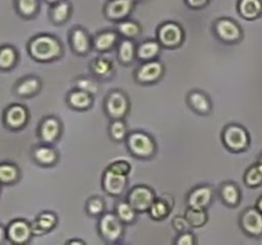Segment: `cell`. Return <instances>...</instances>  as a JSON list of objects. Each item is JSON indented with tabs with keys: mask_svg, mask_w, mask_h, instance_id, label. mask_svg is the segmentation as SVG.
Listing matches in <instances>:
<instances>
[{
	"mask_svg": "<svg viewBox=\"0 0 262 245\" xmlns=\"http://www.w3.org/2000/svg\"><path fill=\"white\" fill-rule=\"evenodd\" d=\"M31 58L40 63H50L63 55V45L60 41L51 35H37L31 38L27 45Z\"/></svg>",
	"mask_w": 262,
	"mask_h": 245,
	"instance_id": "obj_1",
	"label": "cell"
},
{
	"mask_svg": "<svg viewBox=\"0 0 262 245\" xmlns=\"http://www.w3.org/2000/svg\"><path fill=\"white\" fill-rule=\"evenodd\" d=\"M127 147L129 152L137 158H151L156 153L155 139L148 133L136 130L128 134Z\"/></svg>",
	"mask_w": 262,
	"mask_h": 245,
	"instance_id": "obj_2",
	"label": "cell"
},
{
	"mask_svg": "<svg viewBox=\"0 0 262 245\" xmlns=\"http://www.w3.org/2000/svg\"><path fill=\"white\" fill-rule=\"evenodd\" d=\"M223 144L230 152L239 153L250 145V134L247 129L239 124H228L222 132Z\"/></svg>",
	"mask_w": 262,
	"mask_h": 245,
	"instance_id": "obj_3",
	"label": "cell"
},
{
	"mask_svg": "<svg viewBox=\"0 0 262 245\" xmlns=\"http://www.w3.org/2000/svg\"><path fill=\"white\" fill-rule=\"evenodd\" d=\"M130 109V102L127 93L120 89H113L105 97L104 110L110 120L124 119Z\"/></svg>",
	"mask_w": 262,
	"mask_h": 245,
	"instance_id": "obj_4",
	"label": "cell"
},
{
	"mask_svg": "<svg viewBox=\"0 0 262 245\" xmlns=\"http://www.w3.org/2000/svg\"><path fill=\"white\" fill-rule=\"evenodd\" d=\"M124 222L112 212H105L99 219V234L106 242H117L124 235Z\"/></svg>",
	"mask_w": 262,
	"mask_h": 245,
	"instance_id": "obj_5",
	"label": "cell"
},
{
	"mask_svg": "<svg viewBox=\"0 0 262 245\" xmlns=\"http://www.w3.org/2000/svg\"><path fill=\"white\" fill-rule=\"evenodd\" d=\"M158 41L163 47L177 48L183 43L184 31L181 24L176 22H164L158 28Z\"/></svg>",
	"mask_w": 262,
	"mask_h": 245,
	"instance_id": "obj_6",
	"label": "cell"
},
{
	"mask_svg": "<svg viewBox=\"0 0 262 245\" xmlns=\"http://www.w3.org/2000/svg\"><path fill=\"white\" fill-rule=\"evenodd\" d=\"M165 73V66L159 60L143 61L135 71V79L140 84H152L160 81Z\"/></svg>",
	"mask_w": 262,
	"mask_h": 245,
	"instance_id": "obj_7",
	"label": "cell"
},
{
	"mask_svg": "<svg viewBox=\"0 0 262 245\" xmlns=\"http://www.w3.org/2000/svg\"><path fill=\"white\" fill-rule=\"evenodd\" d=\"M30 120L28 109L22 104H12L5 107L3 114V122L9 130H19L27 125Z\"/></svg>",
	"mask_w": 262,
	"mask_h": 245,
	"instance_id": "obj_8",
	"label": "cell"
},
{
	"mask_svg": "<svg viewBox=\"0 0 262 245\" xmlns=\"http://www.w3.org/2000/svg\"><path fill=\"white\" fill-rule=\"evenodd\" d=\"M155 199V191L147 185L133 186L127 194V201L135 207L137 212H148Z\"/></svg>",
	"mask_w": 262,
	"mask_h": 245,
	"instance_id": "obj_9",
	"label": "cell"
},
{
	"mask_svg": "<svg viewBox=\"0 0 262 245\" xmlns=\"http://www.w3.org/2000/svg\"><path fill=\"white\" fill-rule=\"evenodd\" d=\"M215 35L225 43H237L242 40L243 32L241 26L229 18H220L214 24Z\"/></svg>",
	"mask_w": 262,
	"mask_h": 245,
	"instance_id": "obj_10",
	"label": "cell"
},
{
	"mask_svg": "<svg viewBox=\"0 0 262 245\" xmlns=\"http://www.w3.org/2000/svg\"><path fill=\"white\" fill-rule=\"evenodd\" d=\"M33 235L32 224L26 219L17 218L7 225V237L12 244L23 245L27 244Z\"/></svg>",
	"mask_w": 262,
	"mask_h": 245,
	"instance_id": "obj_11",
	"label": "cell"
},
{
	"mask_svg": "<svg viewBox=\"0 0 262 245\" xmlns=\"http://www.w3.org/2000/svg\"><path fill=\"white\" fill-rule=\"evenodd\" d=\"M63 132L61 121L56 116H46L40 121L37 128L38 139L46 144H53L60 138Z\"/></svg>",
	"mask_w": 262,
	"mask_h": 245,
	"instance_id": "obj_12",
	"label": "cell"
},
{
	"mask_svg": "<svg viewBox=\"0 0 262 245\" xmlns=\"http://www.w3.org/2000/svg\"><path fill=\"white\" fill-rule=\"evenodd\" d=\"M239 226L248 236H261L262 235V212L257 208H247L242 212L239 218Z\"/></svg>",
	"mask_w": 262,
	"mask_h": 245,
	"instance_id": "obj_13",
	"label": "cell"
},
{
	"mask_svg": "<svg viewBox=\"0 0 262 245\" xmlns=\"http://www.w3.org/2000/svg\"><path fill=\"white\" fill-rule=\"evenodd\" d=\"M128 184V176L118 174L115 171L110 170L106 167V170L102 174V189L105 193L113 197H120L124 193L125 188Z\"/></svg>",
	"mask_w": 262,
	"mask_h": 245,
	"instance_id": "obj_14",
	"label": "cell"
},
{
	"mask_svg": "<svg viewBox=\"0 0 262 245\" xmlns=\"http://www.w3.org/2000/svg\"><path fill=\"white\" fill-rule=\"evenodd\" d=\"M94 38L89 35L84 28L74 27L69 33V42L71 47L77 55L84 56L94 48Z\"/></svg>",
	"mask_w": 262,
	"mask_h": 245,
	"instance_id": "obj_15",
	"label": "cell"
},
{
	"mask_svg": "<svg viewBox=\"0 0 262 245\" xmlns=\"http://www.w3.org/2000/svg\"><path fill=\"white\" fill-rule=\"evenodd\" d=\"M214 198V190L210 185H199L194 186L187 195V204L192 208L207 209L211 204Z\"/></svg>",
	"mask_w": 262,
	"mask_h": 245,
	"instance_id": "obj_16",
	"label": "cell"
},
{
	"mask_svg": "<svg viewBox=\"0 0 262 245\" xmlns=\"http://www.w3.org/2000/svg\"><path fill=\"white\" fill-rule=\"evenodd\" d=\"M135 7V0H110L105 5L104 14L109 20L122 22L124 20Z\"/></svg>",
	"mask_w": 262,
	"mask_h": 245,
	"instance_id": "obj_17",
	"label": "cell"
},
{
	"mask_svg": "<svg viewBox=\"0 0 262 245\" xmlns=\"http://www.w3.org/2000/svg\"><path fill=\"white\" fill-rule=\"evenodd\" d=\"M31 156L33 161L41 166H54L59 160L58 151L51 144H46V143L33 147Z\"/></svg>",
	"mask_w": 262,
	"mask_h": 245,
	"instance_id": "obj_18",
	"label": "cell"
},
{
	"mask_svg": "<svg viewBox=\"0 0 262 245\" xmlns=\"http://www.w3.org/2000/svg\"><path fill=\"white\" fill-rule=\"evenodd\" d=\"M187 104L192 111L199 115H209L212 110V102L207 93L202 91H191L187 96Z\"/></svg>",
	"mask_w": 262,
	"mask_h": 245,
	"instance_id": "obj_19",
	"label": "cell"
},
{
	"mask_svg": "<svg viewBox=\"0 0 262 245\" xmlns=\"http://www.w3.org/2000/svg\"><path fill=\"white\" fill-rule=\"evenodd\" d=\"M67 104L71 109L77 110V111H86V110L91 109L94 105V94L76 88L68 93Z\"/></svg>",
	"mask_w": 262,
	"mask_h": 245,
	"instance_id": "obj_20",
	"label": "cell"
},
{
	"mask_svg": "<svg viewBox=\"0 0 262 245\" xmlns=\"http://www.w3.org/2000/svg\"><path fill=\"white\" fill-rule=\"evenodd\" d=\"M174 207V198L170 194H164L160 198H156L152 206L148 209L150 217L155 221H161L170 214Z\"/></svg>",
	"mask_w": 262,
	"mask_h": 245,
	"instance_id": "obj_21",
	"label": "cell"
},
{
	"mask_svg": "<svg viewBox=\"0 0 262 245\" xmlns=\"http://www.w3.org/2000/svg\"><path fill=\"white\" fill-rule=\"evenodd\" d=\"M42 82L38 77L28 76L19 79L14 86V92L19 97H32L40 92Z\"/></svg>",
	"mask_w": 262,
	"mask_h": 245,
	"instance_id": "obj_22",
	"label": "cell"
},
{
	"mask_svg": "<svg viewBox=\"0 0 262 245\" xmlns=\"http://www.w3.org/2000/svg\"><path fill=\"white\" fill-rule=\"evenodd\" d=\"M56 225H58V216H56L54 212H50V211L42 212V213L38 214L37 218L32 222L33 235L40 236V235L46 234V232L55 229Z\"/></svg>",
	"mask_w": 262,
	"mask_h": 245,
	"instance_id": "obj_23",
	"label": "cell"
},
{
	"mask_svg": "<svg viewBox=\"0 0 262 245\" xmlns=\"http://www.w3.org/2000/svg\"><path fill=\"white\" fill-rule=\"evenodd\" d=\"M219 195L225 206L238 207L241 203V199H242V191L237 184L233 183V181H227L220 186Z\"/></svg>",
	"mask_w": 262,
	"mask_h": 245,
	"instance_id": "obj_24",
	"label": "cell"
},
{
	"mask_svg": "<svg viewBox=\"0 0 262 245\" xmlns=\"http://www.w3.org/2000/svg\"><path fill=\"white\" fill-rule=\"evenodd\" d=\"M119 41V33L115 31H102L94 37V50L99 53H107L117 46Z\"/></svg>",
	"mask_w": 262,
	"mask_h": 245,
	"instance_id": "obj_25",
	"label": "cell"
},
{
	"mask_svg": "<svg viewBox=\"0 0 262 245\" xmlns=\"http://www.w3.org/2000/svg\"><path fill=\"white\" fill-rule=\"evenodd\" d=\"M161 43L158 40H147L137 46V59L141 61L155 60L161 53Z\"/></svg>",
	"mask_w": 262,
	"mask_h": 245,
	"instance_id": "obj_26",
	"label": "cell"
},
{
	"mask_svg": "<svg viewBox=\"0 0 262 245\" xmlns=\"http://www.w3.org/2000/svg\"><path fill=\"white\" fill-rule=\"evenodd\" d=\"M118 59L124 65H129L135 59H137V47H136L133 40L124 38L123 41H120L118 45Z\"/></svg>",
	"mask_w": 262,
	"mask_h": 245,
	"instance_id": "obj_27",
	"label": "cell"
},
{
	"mask_svg": "<svg viewBox=\"0 0 262 245\" xmlns=\"http://www.w3.org/2000/svg\"><path fill=\"white\" fill-rule=\"evenodd\" d=\"M90 69H91L95 76L101 79L109 78L114 73V65H113L112 61L106 58H102V56L94 59L92 63L90 64Z\"/></svg>",
	"mask_w": 262,
	"mask_h": 245,
	"instance_id": "obj_28",
	"label": "cell"
},
{
	"mask_svg": "<svg viewBox=\"0 0 262 245\" xmlns=\"http://www.w3.org/2000/svg\"><path fill=\"white\" fill-rule=\"evenodd\" d=\"M72 13V7L66 0L55 3L50 10V18L55 24H63L69 19Z\"/></svg>",
	"mask_w": 262,
	"mask_h": 245,
	"instance_id": "obj_29",
	"label": "cell"
},
{
	"mask_svg": "<svg viewBox=\"0 0 262 245\" xmlns=\"http://www.w3.org/2000/svg\"><path fill=\"white\" fill-rule=\"evenodd\" d=\"M238 12L246 19H255L262 13V3L260 0H239Z\"/></svg>",
	"mask_w": 262,
	"mask_h": 245,
	"instance_id": "obj_30",
	"label": "cell"
},
{
	"mask_svg": "<svg viewBox=\"0 0 262 245\" xmlns=\"http://www.w3.org/2000/svg\"><path fill=\"white\" fill-rule=\"evenodd\" d=\"M20 178V170L15 163L3 162L0 165V181L3 185H12Z\"/></svg>",
	"mask_w": 262,
	"mask_h": 245,
	"instance_id": "obj_31",
	"label": "cell"
},
{
	"mask_svg": "<svg viewBox=\"0 0 262 245\" xmlns=\"http://www.w3.org/2000/svg\"><path fill=\"white\" fill-rule=\"evenodd\" d=\"M18 61V51L14 46L4 45L0 48V69L9 70L15 66Z\"/></svg>",
	"mask_w": 262,
	"mask_h": 245,
	"instance_id": "obj_32",
	"label": "cell"
},
{
	"mask_svg": "<svg viewBox=\"0 0 262 245\" xmlns=\"http://www.w3.org/2000/svg\"><path fill=\"white\" fill-rule=\"evenodd\" d=\"M184 216L187 217V219L189 221L191 226L193 229H200V227L205 226L209 221V214H207V209L202 208H192L188 207L184 213Z\"/></svg>",
	"mask_w": 262,
	"mask_h": 245,
	"instance_id": "obj_33",
	"label": "cell"
},
{
	"mask_svg": "<svg viewBox=\"0 0 262 245\" xmlns=\"http://www.w3.org/2000/svg\"><path fill=\"white\" fill-rule=\"evenodd\" d=\"M115 213L118 214V217H119L125 225L132 224V222H135L136 218H137V211H136L135 207H133L128 201L119 202V203L117 204V207H115Z\"/></svg>",
	"mask_w": 262,
	"mask_h": 245,
	"instance_id": "obj_34",
	"label": "cell"
},
{
	"mask_svg": "<svg viewBox=\"0 0 262 245\" xmlns=\"http://www.w3.org/2000/svg\"><path fill=\"white\" fill-rule=\"evenodd\" d=\"M128 127L124 122V119L112 120L109 125V135L114 142H123L127 140L128 137Z\"/></svg>",
	"mask_w": 262,
	"mask_h": 245,
	"instance_id": "obj_35",
	"label": "cell"
},
{
	"mask_svg": "<svg viewBox=\"0 0 262 245\" xmlns=\"http://www.w3.org/2000/svg\"><path fill=\"white\" fill-rule=\"evenodd\" d=\"M117 30L120 36H123L124 38H129V40H133L141 35V26L135 20H122L118 23Z\"/></svg>",
	"mask_w": 262,
	"mask_h": 245,
	"instance_id": "obj_36",
	"label": "cell"
},
{
	"mask_svg": "<svg viewBox=\"0 0 262 245\" xmlns=\"http://www.w3.org/2000/svg\"><path fill=\"white\" fill-rule=\"evenodd\" d=\"M243 180H245L246 185L250 186V188L260 186L262 184V163L258 162L250 166L246 171Z\"/></svg>",
	"mask_w": 262,
	"mask_h": 245,
	"instance_id": "obj_37",
	"label": "cell"
},
{
	"mask_svg": "<svg viewBox=\"0 0 262 245\" xmlns=\"http://www.w3.org/2000/svg\"><path fill=\"white\" fill-rule=\"evenodd\" d=\"M105 201L99 195H92L86 202V212L90 216L100 217L105 213Z\"/></svg>",
	"mask_w": 262,
	"mask_h": 245,
	"instance_id": "obj_38",
	"label": "cell"
},
{
	"mask_svg": "<svg viewBox=\"0 0 262 245\" xmlns=\"http://www.w3.org/2000/svg\"><path fill=\"white\" fill-rule=\"evenodd\" d=\"M74 87L82 91H86L91 94L99 93L100 91V84L96 79L90 78V77H78L74 79Z\"/></svg>",
	"mask_w": 262,
	"mask_h": 245,
	"instance_id": "obj_39",
	"label": "cell"
},
{
	"mask_svg": "<svg viewBox=\"0 0 262 245\" xmlns=\"http://www.w3.org/2000/svg\"><path fill=\"white\" fill-rule=\"evenodd\" d=\"M17 10L26 18L33 17L38 10V0H17Z\"/></svg>",
	"mask_w": 262,
	"mask_h": 245,
	"instance_id": "obj_40",
	"label": "cell"
},
{
	"mask_svg": "<svg viewBox=\"0 0 262 245\" xmlns=\"http://www.w3.org/2000/svg\"><path fill=\"white\" fill-rule=\"evenodd\" d=\"M171 226H173V229L176 230L178 234H182V232H186V231H191V230L193 229V227L191 226V224H189L188 219H187V217L182 216V214L174 217L173 221H171Z\"/></svg>",
	"mask_w": 262,
	"mask_h": 245,
	"instance_id": "obj_41",
	"label": "cell"
},
{
	"mask_svg": "<svg viewBox=\"0 0 262 245\" xmlns=\"http://www.w3.org/2000/svg\"><path fill=\"white\" fill-rule=\"evenodd\" d=\"M107 167H109L110 170L115 171V173L122 174V175H127V176L129 175L130 171H132V166H130V163L125 160L113 161Z\"/></svg>",
	"mask_w": 262,
	"mask_h": 245,
	"instance_id": "obj_42",
	"label": "cell"
},
{
	"mask_svg": "<svg viewBox=\"0 0 262 245\" xmlns=\"http://www.w3.org/2000/svg\"><path fill=\"white\" fill-rule=\"evenodd\" d=\"M174 242H176L177 245H194L197 244V239L193 235V232L186 231L179 234L178 237L174 240Z\"/></svg>",
	"mask_w": 262,
	"mask_h": 245,
	"instance_id": "obj_43",
	"label": "cell"
},
{
	"mask_svg": "<svg viewBox=\"0 0 262 245\" xmlns=\"http://www.w3.org/2000/svg\"><path fill=\"white\" fill-rule=\"evenodd\" d=\"M210 0H186L187 5L192 9H200V8H204L205 5L209 3Z\"/></svg>",
	"mask_w": 262,
	"mask_h": 245,
	"instance_id": "obj_44",
	"label": "cell"
},
{
	"mask_svg": "<svg viewBox=\"0 0 262 245\" xmlns=\"http://www.w3.org/2000/svg\"><path fill=\"white\" fill-rule=\"evenodd\" d=\"M67 244H78V245H84L86 244V242L83 241V240H77V239H72V240H68V241H67Z\"/></svg>",
	"mask_w": 262,
	"mask_h": 245,
	"instance_id": "obj_45",
	"label": "cell"
},
{
	"mask_svg": "<svg viewBox=\"0 0 262 245\" xmlns=\"http://www.w3.org/2000/svg\"><path fill=\"white\" fill-rule=\"evenodd\" d=\"M256 208H257L258 211L262 212V197H261V198H258L257 203H256Z\"/></svg>",
	"mask_w": 262,
	"mask_h": 245,
	"instance_id": "obj_46",
	"label": "cell"
},
{
	"mask_svg": "<svg viewBox=\"0 0 262 245\" xmlns=\"http://www.w3.org/2000/svg\"><path fill=\"white\" fill-rule=\"evenodd\" d=\"M46 2H49V3H51V4H55V3H58V2H60V0H46Z\"/></svg>",
	"mask_w": 262,
	"mask_h": 245,
	"instance_id": "obj_47",
	"label": "cell"
},
{
	"mask_svg": "<svg viewBox=\"0 0 262 245\" xmlns=\"http://www.w3.org/2000/svg\"><path fill=\"white\" fill-rule=\"evenodd\" d=\"M258 162H261V163H262V155L260 156V161H258Z\"/></svg>",
	"mask_w": 262,
	"mask_h": 245,
	"instance_id": "obj_48",
	"label": "cell"
},
{
	"mask_svg": "<svg viewBox=\"0 0 262 245\" xmlns=\"http://www.w3.org/2000/svg\"><path fill=\"white\" fill-rule=\"evenodd\" d=\"M135 2H142V0H135Z\"/></svg>",
	"mask_w": 262,
	"mask_h": 245,
	"instance_id": "obj_49",
	"label": "cell"
}]
</instances>
